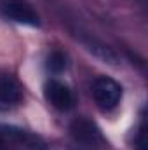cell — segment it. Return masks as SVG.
Wrapping results in <instances>:
<instances>
[{"instance_id": "cell-1", "label": "cell", "mask_w": 148, "mask_h": 150, "mask_svg": "<svg viewBox=\"0 0 148 150\" xmlns=\"http://www.w3.org/2000/svg\"><path fill=\"white\" fill-rule=\"evenodd\" d=\"M91 93H92L94 103L103 112L115 110L122 100V86L110 77H98L92 82Z\"/></svg>"}, {"instance_id": "cell-2", "label": "cell", "mask_w": 148, "mask_h": 150, "mask_svg": "<svg viewBox=\"0 0 148 150\" xmlns=\"http://www.w3.org/2000/svg\"><path fill=\"white\" fill-rule=\"evenodd\" d=\"M2 12L5 18H9L14 23H19V25H28V26L40 25V18H38L37 11L26 0H4Z\"/></svg>"}, {"instance_id": "cell-3", "label": "cell", "mask_w": 148, "mask_h": 150, "mask_svg": "<svg viewBox=\"0 0 148 150\" xmlns=\"http://www.w3.org/2000/svg\"><path fill=\"white\" fill-rule=\"evenodd\" d=\"M44 96L47 100V103L51 107H54L56 110H68L73 105V93L72 89L59 82V80H47L44 86Z\"/></svg>"}, {"instance_id": "cell-4", "label": "cell", "mask_w": 148, "mask_h": 150, "mask_svg": "<svg viewBox=\"0 0 148 150\" xmlns=\"http://www.w3.org/2000/svg\"><path fill=\"white\" fill-rule=\"evenodd\" d=\"M23 98V87L19 80L11 74H0V103L4 105H16Z\"/></svg>"}, {"instance_id": "cell-5", "label": "cell", "mask_w": 148, "mask_h": 150, "mask_svg": "<svg viewBox=\"0 0 148 150\" xmlns=\"http://www.w3.org/2000/svg\"><path fill=\"white\" fill-rule=\"evenodd\" d=\"M72 131H73L75 140L84 143V145H91L92 147L98 142H101V136H99L98 129L87 120H77L73 124V127H72Z\"/></svg>"}, {"instance_id": "cell-6", "label": "cell", "mask_w": 148, "mask_h": 150, "mask_svg": "<svg viewBox=\"0 0 148 150\" xmlns=\"http://www.w3.org/2000/svg\"><path fill=\"white\" fill-rule=\"evenodd\" d=\"M47 65L52 72H61L66 67V56L61 51H54V52H51V56L47 59Z\"/></svg>"}, {"instance_id": "cell-7", "label": "cell", "mask_w": 148, "mask_h": 150, "mask_svg": "<svg viewBox=\"0 0 148 150\" xmlns=\"http://www.w3.org/2000/svg\"><path fill=\"white\" fill-rule=\"evenodd\" d=\"M136 138H134V147L138 150H147V142H145V119H141L138 129L134 131Z\"/></svg>"}, {"instance_id": "cell-8", "label": "cell", "mask_w": 148, "mask_h": 150, "mask_svg": "<svg viewBox=\"0 0 148 150\" xmlns=\"http://www.w3.org/2000/svg\"><path fill=\"white\" fill-rule=\"evenodd\" d=\"M0 150H5V143H4L2 140H0Z\"/></svg>"}]
</instances>
